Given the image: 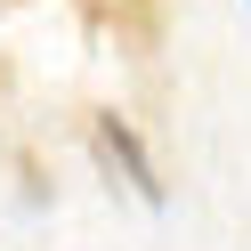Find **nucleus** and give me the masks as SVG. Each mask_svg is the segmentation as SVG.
<instances>
[{
  "label": "nucleus",
  "instance_id": "1",
  "mask_svg": "<svg viewBox=\"0 0 251 251\" xmlns=\"http://www.w3.org/2000/svg\"><path fill=\"white\" fill-rule=\"evenodd\" d=\"M89 138H98V154H105V162L122 170V178H130V195H138V202H162V178H154V154L138 146V130H130L122 114H89Z\"/></svg>",
  "mask_w": 251,
  "mask_h": 251
}]
</instances>
